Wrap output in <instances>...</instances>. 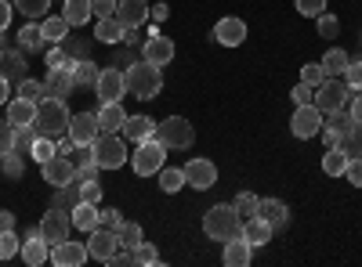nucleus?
I'll return each mask as SVG.
<instances>
[{
  "label": "nucleus",
  "mask_w": 362,
  "mask_h": 267,
  "mask_svg": "<svg viewBox=\"0 0 362 267\" xmlns=\"http://www.w3.org/2000/svg\"><path fill=\"white\" fill-rule=\"evenodd\" d=\"M203 235L214 242H228L235 235H243V213L232 202H218L203 213Z\"/></svg>",
  "instance_id": "f257e3e1"
},
{
  "label": "nucleus",
  "mask_w": 362,
  "mask_h": 267,
  "mask_svg": "<svg viewBox=\"0 0 362 267\" xmlns=\"http://www.w3.org/2000/svg\"><path fill=\"white\" fill-rule=\"evenodd\" d=\"M124 76H127V91L138 101H153L163 91V69L160 66H148L145 58H141V62H131Z\"/></svg>",
  "instance_id": "f03ea898"
},
{
  "label": "nucleus",
  "mask_w": 362,
  "mask_h": 267,
  "mask_svg": "<svg viewBox=\"0 0 362 267\" xmlns=\"http://www.w3.org/2000/svg\"><path fill=\"white\" fill-rule=\"evenodd\" d=\"M69 120H73V112H69V105H66V98H47V101H40V108H37V130L44 134V137H62V134H69Z\"/></svg>",
  "instance_id": "7ed1b4c3"
},
{
  "label": "nucleus",
  "mask_w": 362,
  "mask_h": 267,
  "mask_svg": "<svg viewBox=\"0 0 362 267\" xmlns=\"http://www.w3.org/2000/svg\"><path fill=\"white\" fill-rule=\"evenodd\" d=\"M131 166L138 177H153L167 166V148L156 141V134L148 137V141H138V148L131 152Z\"/></svg>",
  "instance_id": "20e7f679"
},
{
  "label": "nucleus",
  "mask_w": 362,
  "mask_h": 267,
  "mask_svg": "<svg viewBox=\"0 0 362 267\" xmlns=\"http://www.w3.org/2000/svg\"><path fill=\"white\" fill-rule=\"evenodd\" d=\"M156 141L167 148H192V141H196V130H192V123L185 120V116H167L163 123H156Z\"/></svg>",
  "instance_id": "39448f33"
},
{
  "label": "nucleus",
  "mask_w": 362,
  "mask_h": 267,
  "mask_svg": "<svg viewBox=\"0 0 362 267\" xmlns=\"http://www.w3.org/2000/svg\"><path fill=\"white\" fill-rule=\"evenodd\" d=\"M90 148H95V163L102 170H119V166L131 159L127 137H119V134H98V141L90 144Z\"/></svg>",
  "instance_id": "423d86ee"
},
{
  "label": "nucleus",
  "mask_w": 362,
  "mask_h": 267,
  "mask_svg": "<svg viewBox=\"0 0 362 267\" xmlns=\"http://www.w3.org/2000/svg\"><path fill=\"white\" fill-rule=\"evenodd\" d=\"M348 98H351L348 83H344L341 76H326V83H322V87H315V98H312V105H315L322 116H329V112H341V108H348Z\"/></svg>",
  "instance_id": "0eeeda50"
},
{
  "label": "nucleus",
  "mask_w": 362,
  "mask_h": 267,
  "mask_svg": "<svg viewBox=\"0 0 362 267\" xmlns=\"http://www.w3.org/2000/svg\"><path fill=\"white\" fill-rule=\"evenodd\" d=\"M40 235H44V242L47 246H58V242H66V239H73V217H69V210H51L40 217Z\"/></svg>",
  "instance_id": "6e6552de"
},
{
  "label": "nucleus",
  "mask_w": 362,
  "mask_h": 267,
  "mask_svg": "<svg viewBox=\"0 0 362 267\" xmlns=\"http://www.w3.org/2000/svg\"><path fill=\"white\" fill-rule=\"evenodd\" d=\"M326 123V116L315 108V105H293V116H290V134L300 137V141H308L322 130Z\"/></svg>",
  "instance_id": "1a4fd4ad"
},
{
  "label": "nucleus",
  "mask_w": 362,
  "mask_h": 267,
  "mask_svg": "<svg viewBox=\"0 0 362 267\" xmlns=\"http://www.w3.org/2000/svg\"><path fill=\"white\" fill-rule=\"evenodd\" d=\"M95 91H98V98H102V105L105 101H124V94H131L127 91V76H124V69H102V76H98V83H95Z\"/></svg>",
  "instance_id": "9d476101"
},
{
  "label": "nucleus",
  "mask_w": 362,
  "mask_h": 267,
  "mask_svg": "<svg viewBox=\"0 0 362 267\" xmlns=\"http://www.w3.org/2000/svg\"><path fill=\"white\" fill-rule=\"evenodd\" d=\"M40 173H44V181H47L51 188H66V185L76 181V163H73L69 156H51V159L40 166Z\"/></svg>",
  "instance_id": "9b49d317"
},
{
  "label": "nucleus",
  "mask_w": 362,
  "mask_h": 267,
  "mask_svg": "<svg viewBox=\"0 0 362 267\" xmlns=\"http://www.w3.org/2000/svg\"><path fill=\"white\" fill-rule=\"evenodd\" d=\"M181 170H185V185L196 188V192H206V188L218 185V166L210 159H189Z\"/></svg>",
  "instance_id": "f8f14e48"
},
{
  "label": "nucleus",
  "mask_w": 362,
  "mask_h": 267,
  "mask_svg": "<svg viewBox=\"0 0 362 267\" xmlns=\"http://www.w3.org/2000/svg\"><path fill=\"white\" fill-rule=\"evenodd\" d=\"M87 260H90L87 242H73V239H66V242L51 246V263H54V267H83Z\"/></svg>",
  "instance_id": "ddd939ff"
},
{
  "label": "nucleus",
  "mask_w": 362,
  "mask_h": 267,
  "mask_svg": "<svg viewBox=\"0 0 362 267\" xmlns=\"http://www.w3.org/2000/svg\"><path fill=\"white\" fill-rule=\"evenodd\" d=\"M119 249V235L116 231H109V228H95V231H87V253L95 256V260H102V263H109V256Z\"/></svg>",
  "instance_id": "4468645a"
},
{
  "label": "nucleus",
  "mask_w": 362,
  "mask_h": 267,
  "mask_svg": "<svg viewBox=\"0 0 362 267\" xmlns=\"http://www.w3.org/2000/svg\"><path fill=\"white\" fill-rule=\"evenodd\" d=\"M98 134H102V127H98V116H95V112H76L73 120H69V137H73V144H95Z\"/></svg>",
  "instance_id": "2eb2a0df"
},
{
  "label": "nucleus",
  "mask_w": 362,
  "mask_h": 267,
  "mask_svg": "<svg viewBox=\"0 0 362 267\" xmlns=\"http://www.w3.org/2000/svg\"><path fill=\"white\" fill-rule=\"evenodd\" d=\"M141 58L148 66H170L174 62V40L170 37H148L145 44H141Z\"/></svg>",
  "instance_id": "dca6fc26"
},
{
  "label": "nucleus",
  "mask_w": 362,
  "mask_h": 267,
  "mask_svg": "<svg viewBox=\"0 0 362 267\" xmlns=\"http://www.w3.org/2000/svg\"><path fill=\"white\" fill-rule=\"evenodd\" d=\"M29 267H40V263H47L51 260V246L44 242V235H40V228H33L25 235V242H22V253H18Z\"/></svg>",
  "instance_id": "f3484780"
},
{
  "label": "nucleus",
  "mask_w": 362,
  "mask_h": 267,
  "mask_svg": "<svg viewBox=\"0 0 362 267\" xmlns=\"http://www.w3.org/2000/svg\"><path fill=\"white\" fill-rule=\"evenodd\" d=\"M44 83H47V98H69V94L76 91V80H73V69H69V66L47 69Z\"/></svg>",
  "instance_id": "a211bd4d"
},
{
  "label": "nucleus",
  "mask_w": 362,
  "mask_h": 267,
  "mask_svg": "<svg viewBox=\"0 0 362 267\" xmlns=\"http://www.w3.org/2000/svg\"><path fill=\"white\" fill-rule=\"evenodd\" d=\"M214 40L221 44V47H239L247 40V22L243 18H221L218 25H214Z\"/></svg>",
  "instance_id": "6ab92c4d"
},
{
  "label": "nucleus",
  "mask_w": 362,
  "mask_h": 267,
  "mask_svg": "<svg viewBox=\"0 0 362 267\" xmlns=\"http://www.w3.org/2000/svg\"><path fill=\"white\" fill-rule=\"evenodd\" d=\"M116 18L124 22V29H141L148 22V0H119Z\"/></svg>",
  "instance_id": "aec40b11"
},
{
  "label": "nucleus",
  "mask_w": 362,
  "mask_h": 267,
  "mask_svg": "<svg viewBox=\"0 0 362 267\" xmlns=\"http://www.w3.org/2000/svg\"><path fill=\"white\" fill-rule=\"evenodd\" d=\"M221 260H225L228 267H250V260H254V246L243 239V235H235V239H228V242H225Z\"/></svg>",
  "instance_id": "412c9836"
},
{
  "label": "nucleus",
  "mask_w": 362,
  "mask_h": 267,
  "mask_svg": "<svg viewBox=\"0 0 362 267\" xmlns=\"http://www.w3.org/2000/svg\"><path fill=\"white\" fill-rule=\"evenodd\" d=\"M37 101H29V98H11L8 101V123L11 127H33L37 123Z\"/></svg>",
  "instance_id": "4be33fe9"
},
{
  "label": "nucleus",
  "mask_w": 362,
  "mask_h": 267,
  "mask_svg": "<svg viewBox=\"0 0 362 267\" xmlns=\"http://www.w3.org/2000/svg\"><path fill=\"white\" fill-rule=\"evenodd\" d=\"M124 123H127V112H124V105H119V101H105V105L98 108V127H102V134H119V130H124Z\"/></svg>",
  "instance_id": "5701e85b"
},
{
  "label": "nucleus",
  "mask_w": 362,
  "mask_h": 267,
  "mask_svg": "<svg viewBox=\"0 0 362 267\" xmlns=\"http://www.w3.org/2000/svg\"><path fill=\"white\" fill-rule=\"evenodd\" d=\"M272 231H276V228H272V224H268L264 217H257V213L243 221V239H247V242H250L254 249H257V246H268V242H272Z\"/></svg>",
  "instance_id": "b1692460"
},
{
  "label": "nucleus",
  "mask_w": 362,
  "mask_h": 267,
  "mask_svg": "<svg viewBox=\"0 0 362 267\" xmlns=\"http://www.w3.org/2000/svg\"><path fill=\"white\" fill-rule=\"evenodd\" d=\"M69 217H73V228L76 231H95L102 210H98V202H76L73 210H69Z\"/></svg>",
  "instance_id": "393cba45"
},
{
  "label": "nucleus",
  "mask_w": 362,
  "mask_h": 267,
  "mask_svg": "<svg viewBox=\"0 0 362 267\" xmlns=\"http://www.w3.org/2000/svg\"><path fill=\"white\" fill-rule=\"evenodd\" d=\"M257 217H264L272 228H286L290 210H286L283 199H261V202H257Z\"/></svg>",
  "instance_id": "a878e982"
},
{
  "label": "nucleus",
  "mask_w": 362,
  "mask_h": 267,
  "mask_svg": "<svg viewBox=\"0 0 362 267\" xmlns=\"http://www.w3.org/2000/svg\"><path fill=\"white\" fill-rule=\"evenodd\" d=\"M124 22H119L116 15L112 18H98V25H95V40L98 44H109V47H116V44H124Z\"/></svg>",
  "instance_id": "bb28decb"
},
{
  "label": "nucleus",
  "mask_w": 362,
  "mask_h": 267,
  "mask_svg": "<svg viewBox=\"0 0 362 267\" xmlns=\"http://www.w3.org/2000/svg\"><path fill=\"white\" fill-rule=\"evenodd\" d=\"M153 134H156V123L148 120V116H141V112H138V116H127V123H124V137H127V141L138 144V141H148Z\"/></svg>",
  "instance_id": "cd10ccee"
},
{
  "label": "nucleus",
  "mask_w": 362,
  "mask_h": 267,
  "mask_svg": "<svg viewBox=\"0 0 362 267\" xmlns=\"http://www.w3.org/2000/svg\"><path fill=\"white\" fill-rule=\"evenodd\" d=\"M95 8H90V0H62V18L76 29V25H87Z\"/></svg>",
  "instance_id": "c85d7f7f"
},
{
  "label": "nucleus",
  "mask_w": 362,
  "mask_h": 267,
  "mask_svg": "<svg viewBox=\"0 0 362 267\" xmlns=\"http://www.w3.org/2000/svg\"><path fill=\"white\" fill-rule=\"evenodd\" d=\"M348 152L337 144V148H322V173L326 177H344V170H348Z\"/></svg>",
  "instance_id": "c756f323"
},
{
  "label": "nucleus",
  "mask_w": 362,
  "mask_h": 267,
  "mask_svg": "<svg viewBox=\"0 0 362 267\" xmlns=\"http://www.w3.org/2000/svg\"><path fill=\"white\" fill-rule=\"evenodd\" d=\"M69 29H73V25H69L62 15H51V18L40 22V33H44L47 44H66V40H69Z\"/></svg>",
  "instance_id": "7c9ffc66"
},
{
  "label": "nucleus",
  "mask_w": 362,
  "mask_h": 267,
  "mask_svg": "<svg viewBox=\"0 0 362 267\" xmlns=\"http://www.w3.org/2000/svg\"><path fill=\"white\" fill-rule=\"evenodd\" d=\"M0 76H8L11 83L25 80V58L18 51H0Z\"/></svg>",
  "instance_id": "2f4dec72"
},
{
  "label": "nucleus",
  "mask_w": 362,
  "mask_h": 267,
  "mask_svg": "<svg viewBox=\"0 0 362 267\" xmlns=\"http://www.w3.org/2000/svg\"><path fill=\"white\" fill-rule=\"evenodd\" d=\"M98 76H102V69L90 62V58H76V66H73V80H76V87H95Z\"/></svg>",
  "instance_id": "473e14b6"
},
{
  "label": "nucleus",
  "mask_w": 362,
  "mask_h": 267,
  "mask_svg": "<svg viewBox=\"0 0 362 267\" xmlns=\"http://www.w3.org/2000/svg\"><path fill=\"white\" fill-rule=\"evenodd\" d=\"M351 66V58H348V51H341V47H329L326 51V58H322V69H326V76H344V69Z\"/></svg>",
  "instance_id": "72a5a7b5"
},
{
  "label": "nucleus",
  "mask_w": 362,
  "mask_h": 267,
  "mask_svg": "<svg viewBox=\"0 0 362 267\" xmlns=\"http://www.w3.org/2000/svg\"><path fill=\"white\" fill-rule=\"evenodd\" d=\"M44 44H47V40H44V33H40L37 22H29V25L18 29V47H22V51H40Z\"/></svg>",
  "instance_id": "f704fd0d"
},
{
  "label": "nucleus",
  "mask_w": 362,
  "mask_h": 267,
  "mask_svg": "<svg viewBox=\"0 0 362 267\" xmlns=\"http://www.w3.org/2000/svg\"><path fill=\"white\" fill-rule=\"evenodd\" d=\"M51 156H58V144H54V137H44V134H37V141L29 144V159H37V163L44 166Z\"/></svg>",
  "instance_id": "c9c22d12"
},
{
  "label": "nucleus",
  "mask_w": 362,
  "mask_h": 267,
  "mask_svg": "<svg viewBox=\"0 0 362 267\" xmlns=\"http://www.w3.org/2000/svg\"><path fill=\"white\" fill-rule=\"evenodd\" d=\"M156 177H160V188H163L167 195H174V192L185 188V170H177V166H163Z\"/></svg>",
  "instance_id": "e433bc0d"
},
{
  "label": "nucleus",
  "mask_w": 362,
  "mask_h": 267,
  "mask_svg": "<svg viewBox=\"0 0 362 267\" xmlns=\"http://www.w3.org/2000/svg\"><path fill=\"white\" fill-rule=\"evenodd\" d=\"M76 202H83V199H80V185H76V181H73V185H66V188H54V199H51L54 210H73Z\"/></svg>",
  "instance_id": "4c0bfd02"
},
{
  "label": "nucleus",
  "mask_w": 362,
  "mask_h": 267,
  "mask_svg": "<svg viewBox=\"0 0 362 267\" xmlns=\"http://www.w3.org/2000/svg\"><path fill=\"white\" fill-rule=\"evenodd\" d=\"M18 98H29V101H47V83L44 80H18Z\"/></svg>",
  "instance_id": "58836bf2"
},
{
  "label": "nucleus",
  "mask_w": 362,
  "mask_h": 267,
  "mask_svg": "<svg viewBox=\"0 0 362 267\" xmlns=\"http://www.w3.org/2000/svg\"><path fill=\"white\" fill-rule=\"evenodd\" d=\"M116 235H119V246H124V249H138V246L145 242V231H141V224H134V221H124V228H119Z\"/></svg>",
  "instance_id": "ea45409f"
},
{
  "label": "nucleus",
  "mask_w": 362,
  "mask_h": 267,
  "mask_svg": "<svg viewBox=\"0 0 362 267\" xmlns=\"http://www.w3.org/2000/svg\"><path fill=\"white\" fill-rule=\"evenodd\" d=\"M315 29H319V37H322V40H337V33H341V22H337V15L322 11V15L315 18Z\"/></svg>",
  "instance_id": "a19ab883"
},
{
  "label": "nucleus",
  "mask_w": 362,
  "mask_h": 267,
  "mask_svg": "<svg viewBox=\"0 0 362 267\" xmlns=\"http://www.w3.org/2000/svg\"><path fill=\"white\" fill-rule=\"evenodd\" d=\"M300 83H308L312 91H315V87H322V83H326V69H322V62H308L305 69H300Z\"/></svg>",
  "instance_id": "79ce46f5"
},
{
  "label": "nucleus",
  "mask_w": 362,
  "mask_h": 267,
  "mask_svg": "<svg viewBox=\"0 0 362 267\" xmlns=\"http://www.w3.org/2000/svg\"><path fill=\"white\" fill-rule=\"evenodd\" d=\"M341 148L348 156H362V123H351V130L341 137Z\"/></svg>",
  "instance_id": "37998d69"
},
{
  "label": "nucleus",
  "mask_w": 362,
  "mask_h": 267,
  "mask_svg": "<svg viewBox=\"0 0 362 267\" xmlns=\"http://www.w3.org/2000/svg\"><path fill=\"white\" fill-rule=\"evenodd\" d=\"M22 253V242H18V235L15 231H0V260H11Z\"/></svg>",
  "instance_id": "c03bdc74"
},
{
  "label": "nucleus",
  "mask_w": 362,
  "mask_h": 267,
  "mask_svg": "<svg viewBox=\"0 0 362 267\" xmlns=\"http://www.w3.org/2000/svg\"><path fill=\"white\" fill-rule=\"evenodd\" d=\"M11 4H15V11H22L29 18H40L51 8V0H11Z\"/></svg>",
  "instance_id": "a18cd8bd"
},
{
  "label": "nucleus",
  "mask_w": 362,
  "mask_h": 267,
  "mask_svg": "<svg viewBox=\"0 0 362 267\" xmlns=\"http://www.w3.org/2000/svg\"><path fill=\"white\" fill-rule=\"evenodd\" d=\"M134 263H141V267H156V263H160V249H156L153 242H141V246L134 249Z\"/></svg>",
  "instance_id": "49530a36"
},
{
  "label": "nucleus",
  "mask_w": 362,
  "mask_h": 267,
  "mask_svg": "<svg viewBox=\"0 0 362 267\" xmlns=\"http://www.w3.org/2000/svg\"><path fill=\"white\" fill-rule=\"evenodd\" d=\"M257 202H261V199H257L254 192H239L232 206H235V210L243 213V217H254V213H257Z\"/></svg>",
  "instance_id": "de8ad7c7"
},
{
  "label": "nucleus",
  "mask_w": 362,
  "mask_h": 267,
  "mask_svg": "<svg viewBox=\"0 0 362 267\" xmlns=\"http://www.w3.org/2000/svg\"><path fill=\"white\" fill-rule=\"evenodd\" d=\"M15 152V127L8 120H0V159Z\"/></svg>",
  "instance_id": "09e8293b"
},
{
  "label": "nucleus",
  "mask_w": 362,
  "mask_h": 267,
  "mask_svg": "<svg viewBox=\"0 0 362 267\" xmlns=\"http://www.w3.org/2000/svg\"><path fill=\"white\" fill-rule=\"evenodd\" d=\"M293 8H297V15H305V18H319L326 11V0H293Z\"/></svg>",
  "instance_id": "8fccbe9b"
},
{
  "label": "nucleus",
  "mask_w": 362,
  "mask_h": 267,
  "mask_svg": "<svg viewBox=\"0 0 362 267\" xmlns=\"http://www.w3.org/2000/svg\"><path fill=\"white\" fill-rule=\"evenodd\" d=\"M344 181H348V185H355V188H362V156H351V159H348Z\"/></svg>",
  "instance_id": "3c124183"
},
{
  "label": "nucleus",
  "mask_w": 362,
  "mask_h": 267,
  "mask_svg": "<svg viewBox=\"0 0 362 267\" xmlns=\"http://www.w3.org/2000/svg\"><path fill=\"white\" fill-rule=\"evenodd\" d=\"M341 80L348 83V91H362V62H351V66L344 69Z\"/></svg>",
  "instance_id": "603ef678"
},
{
  "label": "nucleus",
  "mask_w": 362,
  "mask_h": 267,
  "mask_svg": "<svg viewBox=\"0 0 362 267\" xmlns=\"http://www.w3.org/2000/svg\"><path fill=\"white\" fill-rule=\"evenodd\" d=\"M37 127H15V152L22 148V152H29V144L37 141V134H33Z\"/></svg>",
  "instance_id": "864d4df0"
},
{
  "label": "nucleus",
  "mask_w": 362,
  "mask_h": 267,
  "mask_svg": "<svg viewBox=\"0 0 362 267\" xmlns=\"http://www.w3.org/2000/svg\"><path fill=\"white\" fill-rule=\"evenodd\" d=\"M80 185V199L83 202H102V185L98 181H76Z\"/></svg>",
  "instance_id": "5fc2aeb1"
},
{
  "label": "nucleus",
  "mask_w": 362,
  "mask_h": 267,
  "mask_svg": "<svg viewBox=\"0 0 362 267\" xmlns=\"http://www.w3.org/2000/svg\"><path fill=\"white\" fill-rule=\"evenodd\" d=\"M98 228L119 231V228H124V213H119V210H102V217H98Z\"/></svg>",
  "instance_id": "6e6d98bb"
},
{
  "label": "nucleus",
  "mask_w": 362,
  "mask_h": 267,
  "mask_svg": "<svg viewBox=\"0 0 362 267\" xmlns=\"http://www.w3.org/2000/svg\"><path fill=\"white\" fill-rule=\"evenodd\" d=\"M290 98H293V105H312V98H315V91L308 83H297L293 91H290Z\"/></svg>",
  "instance_id": "4d7b16f0"
},
{
  "label": "nucleus",
  "mask_w": 362,
  "mask_h": 267,
  "mask_svg": "<svg viewBox=\"0 0 362 267\" xmlns=\"http://www.w3.org/2000/svg\"><path fill=\"white\" fill-rule=\"evenodd\" d=\"M116 4H119V0H90L95 18H112V15H116Z\"/></svg>",
  "instance_id": "13d9d810"
},
{
  "label": "nucleus",
  "mask_w": 362,
  "mask_h": 267,
  "mask_svg": "<svg viewBox=\"0 0 362 267\" xmlns=\"http://www.w3.org/2000/svg\"><path fill=\"white\" fill-rule=\"evenodd\" d=\"M22 170H25V163H22V156H4V173L8 177H15V181H18V177H22Z\"/></svg>",
  "instance_id": "bf43d9fd"
},
{
  "label": "nucleus",
  "mask_w": 362,
  "mask_h": 267,
  "mask_svg": "<svg viewBox=\"0 0 362 267\" xmlns=\"http://www.w3.org/2000/svg\"><path fill=\"white\" fill-rule=\"evenodd\" d=\"M98 173H102L98 163H83V166H76V181H98Z\"/></svg>",
  "instance_id": "052dcab7"
},
{
  "label": "nucleus",
  "mask_w": 362,
  "mask_h": 267,
  "mask_svg": "<svg viewBox=\"0 0 362 267\" xmlns=\"http://www.w3.org/2000/svg\"><path fill=\"white\" fill-rule=\"evenodd\" d=\"M11 18H15V4L11 0H0V33H8Z\"/></svg>",
  "instance_id": "680f3d73"
},
{
  "label": "nucleus",
  "mask_w": 362,
  "mask_h": 267,
  "mask_svg": "<svg viewBox=\"0 0 362 267\" xmlns=\"http://www.w3.org/2000/svg\"><path fill=\"white\" fill-rule=\"evenodd\" d=\"M348 112H351V120H355V123H362V91H351V98H348Z\"/></svg>",
  "instance_id": "e2e57ef3"
},
{
  "label": "nucleus",
  "mask_w": 362,
  "mask_h": 267,
  "mask_svg": "<svg viewBox=\"0 0 362 267\" xmlns=\"http://www.w3.org/2000/svg\"><path fill=\"white\" fill-rule=\"evenodd\" d=\"M148 18H153L156 25L167 22V18H170V4H163V0H160V4H153V8H148Z\"/></svg>",
  "instance_id": "0e129e2a"
},
{
  "label": "nucleus",
  "mask_w": 362,
  "mask_h": 267,
  "mask_svg": "<svg viewBox=\"0 0 362 267\" xmlns=\"http://www.w3.org/2000/svg\"><path fill=\"white\" fill-rule=\"evenodd\" d=\"M319 134H322V148H337V144H341V134H334V130H326V127H322Z\"/></svg>",
  "instance_id": "69168bd1"
},
{
  "label": "nucleus",
  "mask_w": 362,
  "mask_h": 267,
  "mask_svg": "<svg viewBox=\"0 0 362 267\" xmlns=\"http://www.w3.org/2000/svg\"><path fill=\"white\" fill-rule=\"evenodd\" d=\"M8 101H11V80L0 76V105H8Z\"/></svg>",
  "instance_id": "338daca9"
},
{
  "label": "nucleus",
  "mask_w": 362,
  "mask_h": 267,
  "mask_svg": "<svg viewBox=\"0 0 362 267\" xmlns=\"http://www.w3.org/2000/svg\"><path fill=\"white\" fill-rule=\"evenodd\" d=\"M0 231H15V213L11 210H0Z\"/></svg>",
  "instance_id": "774afa93"
}]
</instances>
